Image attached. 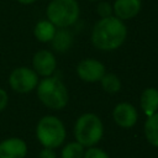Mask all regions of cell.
Here are the masks:
<instances>
[{"label":"cell","instance_id":"d6986e66","mask_svg":"<svg viewBox=\"0 0 158 158\" xmlns=\"http://www.w3.org/2000/svg\"><path fill=\"white\" fill-rule=\"evenodd\" d=\"M96 11L99 14V16L102 17H109L112 15V6L107 2V1H100L96 6Z\"/></svg>","mask_w":158,"mask_h":158},{"label":"cell","instance_id":"9c48e42d","mask_svg":"<svg viewBox=\"0 0 158 158\" xmlns=\"http://www.w3.org/2000/svg\"><path fill=\"white\" fill-rule=\"evenodd\" d=\"M112 117L117 126L122 128H131L136 125L138 120V114L136 107L130 102H120L115 106L112 111Z\"/></svg>","mask_w":158,"mask_h":158},{"label":"cell","instance_id":"30bf717a","mask_svg":"<svg viewBox=\"0 0 158 158\" xmlns=\"http://www.w3.org/2000/svg\"><path fill=\"white\" fill-rule=\"evenodd\" d=\"M27 144L17 137L6 138L0 142V158H25Z\"/></svg>","mask_w":158,"mask_h":158},{"label":"cell","instance_id":"9a60e30c","mask_svg":"<svg viewBox=\"0 0 158 158\" xmlns=\"http://www.w3.org/2000/svg\"><path fill=\"white\" fill-rule=\"evenodd\" d=\"M72 40H73L72 35L67 30L62 28V30L56 31V35H54V37H53V40L51 42H52V46H53V48L56 51L65 52L72 46Z\"/></svg>","mask_w":158,"mask_h":158},{"label":"cell","instance_id":"8fae6325","mask_svg":"<svg viewBox=\"0 0 158 158\" xmlns=\"http://www.w3.org/2000/svg\"><path fill=\"white\" fill-rule=\"evenodd\" d=\"M142 7L141 0H115L112 12L120 20H130L135 17Z\"/></svg>","mask_w":158,"mask_h":158},{"label":"cell","instance_id":"5b68a950","mask_svg":"<svg viewBox=\"0 0 158 158\" xmlns=\"http://www.w3.org/2000/svg\"><path fill=\"white\" fill-rule=\"evenodd\" d=\"M36 136L43 147L57 148L65 139V127L58 117L47 115L38 121Z\"/></svg>","mask_w":158,"mask_h":158},{"label":"cell","instance_id":"277c9868","mask_svg":"<svg viewBox=\"0 0 158 158\" xmlns=\"http://www.w3.org/2000/svg\"><path fill=\"white\" fill-rule=\"evenodd\" d=\"M79 14L80 9L77 0H51L46 10L47 20L59 28L74 25Z\"/></svg>","mask_w":158,"mask_h":158},{"label":"cell","instance_id":"8992f818","mask_svg":"<svg viewBox=\"0 0 158 158\" xmlns=\"http://www.w3.org/2000/svg\"><path fill=\"white\" fill-rule=\"evenodd\" d=\"M38 84L37 73L28 67H19L15 68L9 77L10 88L20 94H26L36 89Z\"/></svg>","mask_w":158,"mask_h":158},{"label":"cell","instance_id":"7c38bea8","mask_svg":"<svg viewBox=\"0 0 158 158\" xmlns=\"http://www.w3.org/2000/svg\"><path fill=\"white\" fill-rule=\"evenodd\" d=\"M141 109L147 116H151L158 111V89L147 88L141 94Z\"/></svg>","mask_w":158,"mask_h":158},{"label":"cell","instance_id":"4fadbf2b","mask_svg":"<svg viewBox=\"0 0 158 158\" xmlns=\"http://www.w3.org/2000/svg\"><path fill=\"white\" fill-rule=\"evenodd\" d=\"M56 26L48 21V20H41L36 23L35 26V30H33V33H35V37L40 41V42H51L56 35Z\"/></svg>","mask_w":158,"mask_h":158},{"label":"cell","instance_id":"3957f363","mask_svg":"<svg viewBox=\"0 0 158 158\" xmlns=\"http://www.w3.org/2000/svg\"><path fill=\"white\" fill-rule=\"evenodd\" d=\"M104 135V126L99 116L91 112L80 115L74 125V137L83 147H94Z\"/></svg>","mask_w":158,"mask_h":158},{"label":"cell","instance_id":"ffe728a7","mask_svg":"<svg viewBox=\"0 0 158 158\" xmlns=\"http://www.w3.org/2000/svg\"><path fill=\"white\" fill-rule=\"evenodd\" d=\"M38 158H57V156H56L53 148H47V147H44V148L40 152Z\"/></svg>","mask_w":158,"mask_h":158},{"label":"cell","instance_id":"2e32d148","mask_svg":"<svg viewBox=\"0 0 158 158\" xmlns=\"http://www.w3.org/2000/svg\"><path fill=\"white\" fill-rule=\"evenodd\" d=\"M100 84L102 86V89L106 93L110 94H115L118 93L121 89V80L116 74L112 73H105L104 77L100 79Z\"/></svg>","mask_w":158,"mask_h":158},{"label":"cell","instance_id":"603a6c76","mask_svg":"<svg viewBox=\"0 0 158 158\" xmlns=\"http://www.w3.org/2000/svg\"><path fill=\"white\" fill-rule=\"evenodd\" d=\"M89 1H99V0H89Z\"/></svg>","mask_w":158,"mask_h":158},{"label":"cell","instance_id":"e0dca14e","mask_svg":"<svg viewBox=\"0 0 158 158\" xmlns=\"http://www.w3.org/2000/svg\"><path fill=\"white\" fill-rule=\"evenodd\" d=\"M62 158H83L84 157V147L75 142H69L64 146L60 153Z\"/></svg>","mask_w":158,"mask_h":158},{"label":"cell","instance_id":"ba28073f","mask_svg":"<svg viewBox=\"0 0 158 158\" xmlns=\"http://www.w3.org/2000/svg\"><path fill=\"white\" fill-rule=\"evenodd\" d=\"M32 67L37 75H42L43 78L51 77L57 67L56 57L51 51L41 49L35 53L32 58Z\"/></svg>","mask_w":158,"mask_h":158},{"label":"cell","instance_id":"6da1fadb","mask_svg":"<svg viewBox=\"0 0 158 158\" xmlns=\"http://www.w3.org/2000/svg\"><path fill=\"white\" fill-rule=\"evenodd\" d=\"M127 36V28L122 20L111 15L100 19L93 27L91 43L101 51H114L122 46Z\"/></svg>","mask_w":158,"mask_h":158},{"label":"cell","instance_id":"5bb4252c","mask_svg":"<svg viewBox=\"0 0 158 158\" xmlns=\"http://www.w3.org/2000/svg\"><path fill=\"white\" fill-rule=\"evenodd\" d=\"M144 136L152 146L158 147V111L147 116L144 122Z\"/></svg>","mask_w":158,"mask_h":158},{"label":"cell","instance_id":"44dd1931","mask_svg":"<svg viewBox=\"0 0 158 158\" xmlns=\"http://www.w3.org/2000/svg\"><path fill=\"white\" fill-rule=\"evenodd\" d=\"M7 101H9V96H7V93L0 88V112L6 107L7 105Z\"/></svg>","mask_w":158,"mask_h":158},{"label":"cell","instance_id":"7a4b0ae2","mask_svg":"<svg viewBox=\"0 0 158 158\" xmlns=\"http://www.w3.org/2000/svg\"><path fill=\"white\" fill-rule=\"evenodd\" d=\"M36 89L40 101L48 109L60 110L68 104V90L59 78L46 77L37 84Z\"/></svg>","mask_w":158,"mask_h":158},{"label":"cell","instance_id":"52a82bcc","mask_svg":"<svg viewBox=\"0 0 158 158\" xmlns=\"http://www.w3.org/2000/svg\"><path fill=\"white\" fill-rule=\"evenodd\" d=\"M105 73H106L105 65L98 59L86 58V59L80 60L79 64L77 65L78 77L83 81H86V83L100 81V79L104 77Z\"/></svg>","mask_w":158,"mask_h":158},{"label":"cell","instance_id":"7402d4cb","mask_svg":"<svg viewBox=\"0 0 158 158\" xmlns=\"http://www.w3.org/2000/svg\"><path fill=\"white\" fill-rule=\"evenodd\" d=\"M20 4H23V5H30V4H32V2H35L36 0H17Z\"/></svg>","mask_w":158,"mask_h":158},{"label":"cell","instance_id":"ac0fdd59","mask_svg":"<svg viewBox=\"0 0 158 158\" xmlns=\"http://www.w3.org/2000/svg\"><path fill=\"white\" fill-rule=\"evenodd\" d=\"M83 158H109L107 153L98 147H89L88 151L84 152V157Z\"/></svg>","mask_w":158,"mask_h":158}]
</instances>
